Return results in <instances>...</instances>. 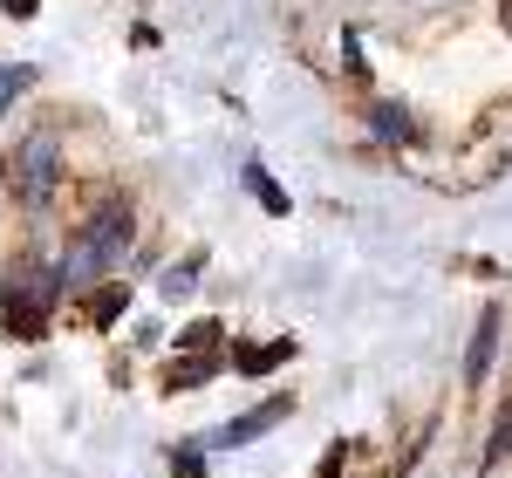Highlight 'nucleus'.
<instances>
[{"label":"nucleus","mask_w":512,"mask_h":478,"mask_svg":"<svg viewBox=\"0 0 512 478\" xmlns=\"http://www.w3.org/2000/svg\"><path fill=\"white\" fill-rule=\"evenodd\" d=\"M123 253H130V205H103L82 226V239L69 246V260L55 267V287H82L89 274H110Z\"/></svg>","instance_id":"obj_1"},{"label":"nucleus","mask_w":512,"mask_h":478,"mask_svg":"<svg viewBox=\"0 0 512 478\" xmlns=\"http://www.w3.org/2000/svg\"><path fill=\"white\" fill-rule=\"evenodd\" d=\"M55 294H62V287H55V274H41V267L7 274V335H14V342H41Z\"/></svg>","instance_id":"obj_2"},{"label":"nucleus","mask_w":512,"mask_h":478,"mask_svg":"<svg viewBox=\"0 0 512 478\" xmlns=\"http://www.w3.org/2000/svg\"><path fill=\"white\" fill-rule=\"evenodd\" d=\"M55 178H62V144L41 130V137L21 144V158H14V185H21V199H28V205H41L48 192H55Z\"/></svg>","instance_id":"obj_3"},{"label":"nucleus","mask_w":512,"mask_h":478,"mask_svg":"<svg viewBox=\"0 0 512 478\" xmlns=\"http://www.w3.org/2000/svg\"><path fill=\"white\" fill-rule=\"evenodd\" d=\"M287 410H294V397H267V403H260V410H246V417H233V424H226V431H219V438H212V444H226V451H239V444L267 438V431H274V424H280V417H287Z\"/></svg>","instance_id":"obj_4"},{"label":"nucleus","mask_w":512,"mask_h":478,"mask_svg":"<svg viewBox=\"0 0 512 478\" xmlns=\"http://www.w3.org/2000/svg\"><path fill=\"white\" fill-rule=\"evenodd\" d=\"M492 356H499V308H485V315H478L472 356H465V383H472V390H485V376H492Z\"/></svg>","instance_id":"obj_5"},{"label":"nucleus","mask_w":512,"mask_h":478,"mask_svg":"<svg viewBox=\"0 0 512 478\" xmlns=\"http://www.w3.org/2000/svg\"><path fill=\"white\" fill-rule=\"evenodd\" d=\"M294 356V335H274V342H260V349H239V369L246 376H267L274 362H287Z\"/></svg>","instance_id":"obj_6"},{"label":"nucleus","mask_w":512,"mask_h":478,"mask_svg":"<svg viewBox=\"0 0 512 478\" xmlns=\"http://www.w3.org/2000/svg\"><path fill=\"white\" fill-rule=\"evenodd\" d=\"M239 185H246L253 199L267 205L274 219H287V192H280V185H274V178H267V171H260V164H246V171H239Z\"/></svg>","instance_id":"obj_7"},{"label":"nucleus","mask_w":512,"mask_h":478,"mask_svg":"<svg viewBox=\"0 0 512 478\" xmlns=\"http://www.w3.org/2000/svg\"><path fill=\"white\" fill-rule=\"evenodd\" d=\"M123 301H130V287H123V280H110V287L89 301V321H96V328H110V321L123 315Z\"/></svg>","instance_id":"obj_8"},{"label":"nucleus","mask_w":512,"mask_h":478,"mask_svg":"<svg viewBox=\"0 0 512 478\" xmlns=\"http://www.w3.org/2000/svg\"><path fill=\"white\" fill-rule=\"evenodd\" d=\"M192 287H198V253H192V260H178V267H164V280H158L164 301H178V294H192Z\"/></svg>","instance_id":"obj_9"},{"label":"nucleus","mask_w":512,"mask_h":478,"mask_svg":"<svg viewBox=\"0 0 512 478\" xmlns=\"http://www.w3.org/2000/svg\"><path fill=\"white\" fill-rule=\"evenodd\" d=\"M205 376H219V356L178 362V369H171V376H164V390H192V383H205Z\"/></svg>","instance_id":"obj_10"},{"label":"nucleus","mask_w":512,"mask_h":478,"mask_svg":"<svg viewBox=\"0 0 512 478\" xmlns=\"http://www.w3.org/2000/svg\"><path fill=\"white\" fill-rule=\"evenodd\" d=\"M369 117H376V130H383V137H410V117H403L396 103H376Z\"/></svg>","instance_id":"obj_11"},{"label":"nucleus","mask_w":512,"mask_h":478,"mask_svg":"<svg viewBox=\"0 0 512 478\" xmlns=\"http://www.w3.org/2000/svg\"><path fill=\"white\" fill-rule=\"evenodd\" d=\"M219 335H226V328H219V321H192V328H185V335H178V349H212V342H219Z\"/></svg>","instance_id":"obj_12"},{"label":"nucleus","mask_w":512,"mask_h":478,"mask_svg":"<svg viewBox=\"0 0 512 478\" xmlns=\"http://www.w3.org/2000/svg\"><path fill=\"white\" fill-rule=\"evenodd\" d=\"M28 76H35V69H21V62H14V69H0V110H7V96H14V89H28Z\"/></svg>","instance_id":"obj_13"},{"label":"nucleus","mask_w":512,"mask_h":478,"mask_svg":"<svg viewBox=\"0 0 512 478\" xmlns=\"http://www.w3.org/2000/svg\"><path fill=\"white\" fill-rule=\"evenodd\" d=\"M171 472L178 478H205V458H198V451H171Z\"/></svg>","instance_id":"obj_14"},{"label":"nucleus","mask_w":512,"mask_h":478,"mask_svg":"<svg viewBox=\"0 0 512 478\" xmlns=\"http://www.w3.org/2000/svg\"><path fill=\"white\" fill-rule=\"evenodd\" d=\"M506 451H512V410L499 417V431H492V458H506Z\"/></svg>","instance_id":"obj_15"},{"label":"nucleus","mask_w":512,"mask_h":478,"mask_svg":"<svg viewBox=\"0 0 512 478\" xmlns=\"http://www.w3.org/2000/svg\"><path fill=\"white\" fill-rule=\"evenodd\" d=\"M0 7H7L14 21H28V14H41V0H0Z\"/></svg>","instance_id":"obj_16"},{"label":"nucleus","mask_w":512,"mask_h":478,"mask_svg":"<svg viewBox=\"0 0 512 478\" xmlns=\"http://www.w3.org/2000/svg\"><path fill=\"white\" fill-rule=\"evenodd\" d=\"M506 35H512V0H506Z\"/></svg>","instance_id":"obj_17"}]
</instances>
